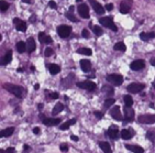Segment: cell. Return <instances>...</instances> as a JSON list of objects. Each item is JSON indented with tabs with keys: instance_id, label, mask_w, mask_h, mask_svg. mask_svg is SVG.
I'll use <instances>...</instances> for the list:
<instances>
[{
	"instance_id": "26",
	"label": "cell",
	"mask_w": 155,
	"mask_h": 153,
	"mask_svg": "<svg viewBox=\"0 0 155 153\" xmlns=\"http://www.w3.org/2000/svg\"><path fill=\"white\" fill-rule=\"evenodd\" d=\"M155 38V33L154 32H149V33H146V32H143V33H141L140 34V39L142 41H149V40H152Z\"/></svg>"
},
{
	"instance_id": "15",
	"label": "cell",
	"mask_w": 155,
	"mask_h": 153,
	"mask_svg": "<svg viewBox=\"0 0 155 153\" xmlns=\"http://www.w3.org/2000/svg\"><path fill=\"white\" fill-rule=\"evenodd\" d=\"M135 134V132L133 131V129H122L121 130V138L123 140H129Z\"/></svg>"
},
{
	"instance_id": "50",
	"label": "cell",
	"mask_w": 155,
	"mask_h": 153,
	"mask_svg": "<svg viewBox=\"0 0 155 153\" xmlns=\"http://www.w3.org/2000/svg\"><path fill=\"white\" fill-rule=\"evenodd\" d=\"M23 149H24V151H28V150L30 149V147H29L28 144H24V145H23Z\"/></svg>"
},
{
	"instance_id": "24",
	"label": "cell",
	"mask_w": 155,
	"mask_h": 153,
	"mask_svg": "<svg viewBox=\"0 0 155 153\" xmlns=\"http://www.w3.org/2000/svg\"><path fill=\"white\" fill-rule=\"evenodd\" d=\"M47 68H49V71H50V73L52 75H56L60 72V67L57 64H49Z\"/></svg>"
},
{
	"instance_id": "51",
	"label": "cell",
	"mask_w": 155,
	"mask_h": 153,
	"mask_svg": "<svg viewBox=\"0 0 155 153\" xmlns=\"http://www.w3.org/2000/svg\"><path fill=\"white\" fill-rule=\"evenodd\" d=\"M43 107H44V106H43V104H39V106H38V109H39V110H42V109H43Z\"/></svg>"
},
{
	"instance_id": "55",
	"label": "cell",
	"mask_w": 155,
	"mask_h": 153,
	"mask_svg": "<svg viewBox=\"0 0 155 153\" xmlns=\"http://www.w3.org/2000/svg\"><path fill=\"white\" fill-rule=\"evenodd\" d=\"M34 88H35V89H39V88H40V85H39V84H35Z\"/></svg>"
},
{
	"instance_id": "54",
	"label": "cell",
	"mask_w": 155,
	"mask_h": 153,
	"mask_svg": "<svg viewBox=\"0 0 155 153\" xmlns=\"http://www.w3.org/2000/svg\"><path fill=\"white\" fill-rule=\"evenodd\" d=\"M74 11V6H70V12H73Z\"/></svg>"
},
{
	"instance_id": "53",
	"label": "cell",
	"mask_w": 155,
	"mask_h": 153,
	"mask_svg": "<svg viewBox=\"0 0 155 153\" xmlns=\"http://www.w3.org/2000/svg\"><path fill=\"white\" fill-rule=\"evenodd\" d=\"M151 65H153V66H155V57H154V59H151Z\"/></svg>"
},
{
	"instance_id": "30",
	"label": "cell",
	"mask_w": 155,
	"mask_h": 153,
	"mask_svg": "<svg viewBox=\"0 0 155 153\" xmlns=\"http://www.w3.org/2000/svg\"><path fill=\"white\" fill-rule=\"evenodd\" d=\"M113 49L115 51H120V52H125V50H127V46L123 42H118V43H115V46H113Z\"/></svg>"
},
{
	"instance_id": "18",
	"label": "cell",
	"mask_w": 155,
	"mask_h": 153,
	"mask_svg": "<svg viewBox=\"0 0 155 153\" xmlns=\"http://www.w3.org/2000/svg\"><path fill=\"white\" fill-rule=\"evenodd\" d=\"M39 41H40L41 43H45V44H50V43L53 42V40H52L50 35H47L44 32H40L39 33Z\"/></svg>"
},
{
	"instance_id": "5",
	"label": "cell",
	"mask_w": 155,
	"mask_h": 153,
	"mask_svg": "<svg viewBox=\"0 0 155 153\" xmlns=\"http://www.w3.org/2000/svg\"><path fill=\"white\" fill-rule=\"evenodd\" d=\"M77 86L81 89H86L88 92H94L97 88V85L94 82H90V80H84V82H79L77 83Z\"/></svg>"
},
{
	"instance_id": "48",
	"label": "cell",
	"mask_w": 155,
	"mask_h": 153,
	"mask_svg": "<svg viewBox=\"0 0 155 153\" xmlns=\"http://www.w3.org/2000/svg\"><path fill=\"white\" fill-rule=\"evenodd\" d=\"M33 133H35V134H39V133H40V128H38V127L33 128Z\"/></svg>"
},
{
	"instance_id": "35",
	"label": "cell",
	"mask_w": 155,
	"mask_h": 153,
	"mask_svg": "<svg viewBox=\"0 0 155 153\" xmlns=\"http://www.w3.org/2000/svg\"><path fill=\"white\" fill-rule=\"evenodd\" d=\"M115 98H108V99H106V100H105V104H104V108H105V109H108L109 107H111L112 105L115 104Z\"/></svg>"
},
{
	"instance_id": "3",
	"label": "cell",
	"mask_w": 155,
	"mask_h": 153,
	"mask_svg": "<svg viewBox=\"0 0 155 153\" xmlns=\"http://www.w3.org/2000/svg\"><path fill=\"white\" fill-rule=\"evenodd\" d=\"M106 79L112 85H115V86H120L123 83V77L118 74H109L106 77Z\"/></svg>"
},
{
	"instance_id": "43",
	"label": "cell",
	"mask_w": 155,
	"mask_h": 153,
	"mask_svg": "<svg viewBox=\"0 0 155 153\" xmlns=\"http://www.w3.org/2000/svg\"><path fill=\"white\" fill-rule=\"evenodd\" d=\"M49 7H50V8H52V9H56V8H57L55 1H52V0H51L50 2H49Z\"/></svg>"
},
{
	"instance_id": "33",
	"label": "cell",
	"mask_w": 155,
	"mask_h": 153,
	"mask_svg": "<svg viewBox=\"0 0 155 153\" xmlns=\"http://www.w3.org/2000/svg\"><path fill=\"white\" fill-rule=\"evenodd\" d=\"M123 99H124V104L127 107H132V105H133V98L131 97V95H125Z\"/></svg>"
},
{
	"instance_id": "11",
	"label": "cell",
	"mask_w": 155,
	"mask_h": 153,
	"mask_svg": "<svg viewBox=\"0 0 155 153\" xmlns=\"http://www.w3.org/2000/svg\"><path fill=\"white\" fill-rule=\"evenodd\" d=\"M60 118H43L42 119V122L47 126V127H53V126H57V124H60Z\"/></svg>"
},
{
	"instance_id": "31",
	"label": "cell",
	"mask_w": 155,
	"mask_h": 153,
	"mask_svg": "<svg viewBox=\"0 0 155 153\" xmlns=\"http://www.w3.org/2000/svg\"><path fill=\"white\" fill-rule=\"evenodd\" d=\"M63 109H64V105L62 104V103H57V104L54 106V108H53V115L60 114Z\"/></svg>"
},
{
	"instance_id": "19",
	"label": "cell",
	"mask_w": 155,
	"mask_h": 153,
	"mask_svg": "<svg viewBox=\"0 0 155 153\" xmlns=\"http://www.w3.org/2000/svg\"><path fill=\"white\" fill-rule=\"evenodd\" d=\"M80 68H81L83 72H85V73L90 72V69H91V63H90L89 59H81L80 61Z\"/></svg>"
},
{
	"instance_id": "17",
	"label": "cell",
	"mask_w": 155,
	"mask_h": 153,
	"mask_svg": "<svg viewBox=\"0 0 155 153\" xmlns=\"http://www.w3.org/2000/svg\"><path fill=\"white\" fill-rule=\"evenodd\" d=\"M108 136L110 137V139H113V140H117L118 137H119V128L117 126H111L109 130H108Z\"/></svg>"
},
{
	"instance_id": "6",
	"label": "cell",
	"mask_w": 155,
	"mask_h": 153,
	"mask_svg": "<svg viewBox=\"0 0 155 153\" xmlns=\"http://www.w3.org/2000/svg\"><path fill=\"white\" fill-rule=\"evenodd\" d=\"M145 88L144 84H140V83H132V84L128 85L127 87V90L131 93V94H138L140 93L141 90H143Z\"/></svg>"
},
{
	"instance_id": "45",
	"label": "cell",
	"mask_w": 155,
	"mask_h": 153,
	"mask_svg": "<svg viewBox=\"0 0 155 153\" xmlns=\"http://www.w3.org/2000/svg\"><path fill=\"white\" fill-rule=\"evenodd\" d=\"M105 7H106L105 9L107 10V11H111V10L113 9V5H112V3H108V5H106Z\"/></svg>"
},
{
	"instance_id": "58",
	"label": "cell",
	"mask_w": 155,
	"mask_h": 153,
	"mask_svg": "<svg viewBox=\"0 0 155 153\" xmlns=\"http://www.w3.org/2000/svg\"><path fill=\"white\" fill-rule=\"evenodd\" d=\"M76 1H77V2H80V1H81V0H76Z\"/></svg>"
},
{
	"instance_id": "22",
	"label": "cell",
	"mask_w": 155,
	"mask_h": 153,
	"mask_svg": "<svg viewBox=\"0 0 155 153\" xmlns=\"http://www.w3.org/2000/svg\"><path fill=\"white\" fill-rule=\"evenodd\" d=\"M99 147L101 148V150L105 153H112V150H111L110 144L106 141H100L99 142Z\"/></svg>"
},
{
	"instance_id": "40",
	"label": "cell",
	"mask_w": 155,
	"mask_h": 153,
	"mask_svg": "<svg viewBox=\"0 0 155 153\" xmlns=\"http://www.w3.org/2000/svg\"><path fill=\"white\" fill-rule=\"evenodd\" d=\"M81 35H83V38L88 39V38H89V31H88L87 29H84L83 30V32H81Z\"/></svg>"
},
{
	"instance_id": "9",
	"label": "cell",
	"mask_w": 155,
	"mask_h": 153,
	"mask_svg": "<svg viewBox=\"0 0 155 153\" xmlns=\"http://www.w3.org/2000/svg\"><path fill=\"white\" fill-rule=\"evenodd\" d=\"M89 2L90 5H91V7H92V9L95 10L96 13H98V15H104L105 13V8L100 5L98 1H96V0H89Z\"/></svg>"
},
{
	"instance_id": "34",
	"label": "cell",
	"mask_w": 155,
	"mask_h": 153,
	"mask_svg": "<svg viewBox=\"0 0 155 153\" xmlns=\"http://www.w3.org/2000/svg\"><path fill=\"white\" fill-rule=\"evenodd\" d=\"M101 90H102L104 93H106L107 95H113V93H115V89H113L112 86H106L105 85Z\"/></svg>"
},
{
	"instance_id": "4",
	"label": "cell",
	"mask_w": 155,
	"mask_h": 153,
	"mask_svg": "<svg viewBox=\"0 0 155 153\" xmlns=\"http://www.w3.org/2000/svg\"><path fill=\"white\" fill-rule=\"evenodd\" d=\"M57 34L60 35V38H63V39H65V38H68L70 34V32H72V27L70 25H60V27H57Z\"/></svg>"
},
{
	"instance_id": "12",
	"label": "cell",
	"mask_w": 155,
	"mask_h": 153,
	"mask_svg": "<svg viewBox=\"0 0 155 153\" xmlns=\"http://www.w3.org/2000/svg\"><path fill=\"white\" fill-rule=\"evenodd\" d=\"M78 13H79V15L83 19H88L89 18V9H88V7L84 5V3L79 5L78 6Z\"/></svg>"
},
{
	"instance_id": "28",
	"label": "cell",
	"mask_w": 155,
	"mask_h": 153,
	"mask_svg": "<svg viewBox=\"0 0 155 153\" xmlns=\"http://www.w3.org/2000/svg\"><path fill=\"white\" fill-rule=\"evenodd\" d=\"M15 46H17V51H18L19 53H23V52H25L26 44H25V42H23V41H19Z\"/></svg>"
},
{
	"instance_id": "39",
	"label": "cell",
	"mask_w": 155,
	"mask_h": 153,
	"mask_svg": "<svg viewBox=\"0 0 155 153\" xmlns=\"http://www.w3.org/2000/svg\"><path fill=\"white\" fill-rule=\"evenodd\" d=\"M60 149L62 152H67L68 151V145H67V143H60Z\"/></svg>"
},
{
	"instance_id": "42",
	"label": "cell",
	"mask_w": 155,
	"mask_h": 153,
	"mask_svg": "<svg viewBox=\"0 0 155 153\" xmlns=\"http://www.w3.org/2000/svg\"><path fill=\"white\" fill-rule=\"evenodd\" d=\"M53 54V50L51 49V48H47V49L45 50V56H51V55Z\"/></svg>"
},
{
	"instance_id": "23",
	"label": "cell",
	"mask_w": 155,
	"mask_h": 153,
	"mask_svg": "<svg viewBox=\"0 0 155 153\" xmlns=\"http://www.w3.org/2000/svg\"><path fill=\"white\" fill-rule=\"evenodd\" d=\"M11 59H12V51H11V50H8V52L6 53V55L1 59V61H2V65L9 64V63L11 62Z\"/></svg>"
},
{
	"instance_id": "46",
	"label": "cell",
	"mask_w": 155,
	"mask_h": 153,
	"mask_svg": "<svg viewBox=\"0 0 155 153\" xmlns=\"http://www.w3.org/2000/svg\"><path fill=\"white\" fill-rule=\"evenodd\" d=\"M15 148H12V147H10V148H8L7 150H6V153H15Z\"/></svg>"
},
{
	"instance_id": "2",
	"label": "cell",
	"mask_w": 155,
	"mask_h": 153,
	"mask_svg": "<svg viewBox=\"0 0 155 153\" xmlns=\"http://www.w3.org/2000/svg\"><path fill=\"white\" fill-rule=\"evenodd\" d=\"M99 23H100V24L104 25L105 28L110 29L111 31H113V32H117V31H118L117 25L113 23V21H112V19H111L110 17H104V18H100Z\"/></svg>"
},
{
	"instance_id": "32",
	"label": "cell",
	"mask_w": 155,
	"mask_h": 153,
	"mask_svg": "<svg viewBox=\"0 0 155 153\" xmlns=\"http://www.w3.org/2000/svg\"><path fill=\"white\" fill-rule=\"evenodd\" d=\"M146 139H149L152 143H155V130H150L146 132Z\"/></svg>"
},
{
	"instance_id": "59",
	"label": "cell",
	"mask_w": 155,
	"mask_h": 153,
	"mask_svg": "<svg viewBox=\"0 0 155 153\" xmlns=\"http://www.w3.org/2000/svg\"><path fill=\"white\" fill-rule=\"evenodd\" d=\"M1 39H2V36H1V34H0V41H1Z\"/></svg>"
},
{
	"instance_id": "37",
	"label": "cell",
	"mask_w": 155,
	"mask_h": 153,
	"mask_svg": "<svg viewBox=\"0 0 155 153\" xmlns=\"http://www.w3.org/2000/svg\"><path fill=\"white\" fill-rule=\"evenodd\" d=\"M65 15H66V18L70 20V21H72V22H77V18L73 15V12H66Z\"/></svg>"
},
{
	"instance_id": "56",
	"label": "cell",
	"mask_w": 155,
	"mask_h": 153,
	"mask_svg": "<svg viewBox=\"0 0 155 153\" xmlns=\"http://www.w3.org/2000/svg\"><path fill=\"white\" fill-rule=\"evenodd\" d=\"M0 153H6V151L5 150H1V149H0Z\"/></svg>"
},
{
	"instance_id": "7",
	"label": "cell",
	"mask_w": 155,
	"mask_h": 153,
	"mask_svg": "<svg viewBox=\"0 0 155 153\" xmlns=\"http://www.w3.org/2000/svg\"><path fill=\"white\" fill-rule=\"evenodd\" d=\"M138 121L140 124H155V115H142V116H139L138 118Z\"/></svg>"
},
{
	"instance_id": "41",
	"label": "cell",
	"mask_w": 155,
	"mask_h": 153,
	"mask_svg": "<svg viewBox=\"0 0 155 153\" xmlns=\"http://www.w3.org/2000/svg\"><path fill=\"white\" fill-rule=\"evenodd\" d=\"M94 115L96 116V118L98 119H101L104 117V112H101V111H94Z\"/></svg>"
},
{
	"instance_id": "8",
	"label": "cell",
	"mask_w": 155,
	"mask_h": 153,
	"mask_svg": "<svg viewBox=\"0 0 155 153\" xmlns=\"http://www.w3.org/2000/svg\"><path fill=\"white\" fill-rule=\"evenodd\" d=\"M124 120L127 122H131L134 120L135 114H134V110L132 109V107H124Z\"/></svg>"
},
{
	"instance_id": "29",
	"label": "cell",
	"mask_w": 155,
	"mask_h": 153,
	"mask_svg": "<svg viewBox=\"0 0 155 153\" xmlns=\"http://www.w3.org/2000/svg\"><path fill=\"white\" fill-rule=\"evenodd\" d=\"M77 53L78 54H83V55H87V56H90L92 54V51L88 48H80V49L77 50Z\"/></svg>"
},
{
	"instance_id": "16",
	"label": "cell",
	"mask_w": 155,
	"mask_h": 153,
	"mask_svg": "<svg viewBox=\"0 0 155 153\" xmlns=\"http://www.w3.org/2000/svg\"><path fill=\"white\" fill-rule=\"evenodd\" d=\"M131 0H124L120 3V12L121 13H128L131 9Z\"/></svg>"
},
{
	"instance_id": "13",
	"label": "cell",
	"mask_w": 155,
	"mask_h": 153,
	"mask_svg": "<svg viewBox=\"0 0 155 153\" xmlns=\"http://www.w3.org/2000/svg\"><path fill=\"white\" fill-rule=\"evenodd\" d=\"M145 67V62L143 59H136L134 62H132L130 65V68L132 71H140Z\"/></svg>"
},
{
	"instance_id": "57",
	"label": "cell",
	"mask_w": 155,
	"mask_h": 153,
	"mask_svg": "<svg viewBox=\"0 0 155 153\" xmlns=\"http://www.w3.org/2000/svg\"><path fill=\"white\" fill-rule=\"evenodd\" d=\"M153 86H154V88H155V79H154V82H153Z\"/></svg>"
},
{
	"instance_id": "10",
	"label": "cell",
	"mask_w": 155,
	"mask_h": 153,
	"mask_svg": "<svg viewBox=\"0 0 155 153\" xmlns=\"http://www.w3.org/2000/svg\"><path fill=\"white\" fill-rule=\"evenodd\" d=\"M13 24H15V29L18 31H21V32H25L26 31V24H25L24 21H22L19 18H15L13 19Z\"/></svg>"
},
{
	"instance_id": "21",
	"label": "cell",
	"mask_w": 155,
	"mask_h": 153,
	"mask_svg": "<svg viewBox=\"0 0 155 153\" xmlns=\"http://www.w3.org/2000/svg\"><path fill=\"white\" fill-rule=\"evenodd\" d=\"M35 49H36V44H35V41L33 38H29L28 41H26V50L29 53H32L34 52Z\"/></svg>"
},
{
	"instance_id": "14",
	"label": "cell",
	"mask_w": 155,
	"mask_h": 153,
	"mask_svg": "<svg viewBox=\"0 0 155 153\" xmlns=\"http://www.w3.org/2000/svg\"><path fill=\"white\" fill-rule=\"evenodd\" d=\"M110 116L115 120H122V115L120 111V107L119 106H115L113 108L110 110Z\"/></svg>"
},
{
	"instance_id": "36",
	"label": "cell",
	"mask_w": 155,
	"mask_h": 153,
	"mask_svg": "<svg viewBox=\"0 0 155 153\" xmlns=\"http://www.w3.org/2000/svg\"><path fill=\"white\" fill-rule=\"evenodd\" d=\"M9 9V3L5 0H0V11H7Z\"/></svg>"
},
{
	"instance_id": "47",
	"label": "cell",
	"mask_w": 155,
	"mask_h": 153,
	"mask_svg": "<svg viewBox=\"0 0 155 153\" xmlns=\"http://www.w3.org/2000/svg\"><path fill=\"white\" fill-rule=\"evenodd\" d=\"M70 139H72V140H73V141H75V142H77V141H78V140H79V138H78V137H77V136H75V134H73V136H72V137H70Z\"/></svg>"
},
{
	"instance_id": "44",
	"label": "cell",
	"mask_w": 155,
	"mask_h": 153,
	"mask_svg": "<svg viewBox=\"0 0 155 153\" xmlns=\"http://www.w3.org/2000/svg\"><path fill=\"white\" fill-rule=\"evenodd\" d=\"M50 97L52 99H57L58 97H60V95H58V93H51Z\"/></svg>"
},
{
	"instance_id": "52",
	"label": "cell",
	"mask_w": 155,
	"mask_h": 153,
	"mask_svg": "<svg viewBox=\"0 0 155 153\" xmlns=\"http://www.w3.org/2000/svg\"><path fill=\"white\" fill-rule=\"evenodd\" d=\"M23 2H25V3H32V1L33 0H22Z\"/></svg>"
},
{
	"instance_id": "25",
	"label": "cell",
	"mask_w": 155,
	"mask_h": 153,
	"mask_svg": "<svg viewBox=\"0 0 155 153\" xmlns=\"http://www.w3.org/2000/svg\"><path fill=\"white\" fill-rule=\"evenodd\" d=\"M13 131H15V128H13V127L3 129V130L0 131V138H3V137H10L11 134L13 133Z\"/></svg>"
},
{
	"instance_id": "1",
	"label": "cell",
	"mask_w": 155,
	"mask_h": 153,
	"mask_svg": "<svg viewBox=\"0 0 155 153\" xmlns=\"http://www.w3.org/2000/svg\"><path fill=\"white\" fill-rule=\"evenodd\" d=\"M3 88L6 90H8L9 93L11 94H13L15 97H18V98H22L23 97V94H24V89L23 87H21V86H18V85H13V84H3Z\"/></svg>"
},
{
	"instance_id": "27",
	"label": "cell",
	"mask_w": 155,
	"mask_h": 153,
	"mask_svg": "<svg viewBox=\"0 0 155 153\" xmlns=\"http://www.w3.org/2000/svg\"><path fill=\"white\" fill-rule=\"evenodd\" d=\"M76 124V119L73 118L70 119V120H68V121H66V122H64V124H62L60 126V130H66V129H68L70 127V126H73V124Z\"/></svg>"
},
{
	"instance_id": "38",
	"label": "cell",
	"mask_w": 155,
	"mask_h": 153,
	"mask_svg": "<svg viewBox=\"0 0 155 153\" xmlns=\"http://www.w3.org/2000/svg\"><path fill=\"white\" fill-rule=\"evenodd\" d=\"M92 31L95 32V34L97 35V36H100V35L104 33V32H102V29H101L100 27H98V25H96V27H92Z\"/></svg>"
},
{
	"instance_id": "20",
	"label": "cell",
	"mask_w": 155,
	"mask_h": 153,
	"mask_svg": "<svg viewBox=\"0 0 155 153\" xmlns=\"http://www.w3.org/2000/svg\"><path fill=\"white\" fill-rule=\"evenodd\" d=\"M125 149H128L129 151L134 153H144V150L140 145H135V144H125Z\"/></svg>"
},
{
	"instance_id": "49",
	"label": "cell",
	"mask_w": 155,
	"mask_h": 153,
	"mask_svg": "<svg viewBox=\"0 0 155 153\" xmlns=\"http://www.w3.org/2000/svg\"><path fill=\"white\" fill-rule=\"evenodd\" d=\"M35 20H36V18H35V15H31V17H30V21H31V22H34Z\"/></svg>"
}]
</instances>
